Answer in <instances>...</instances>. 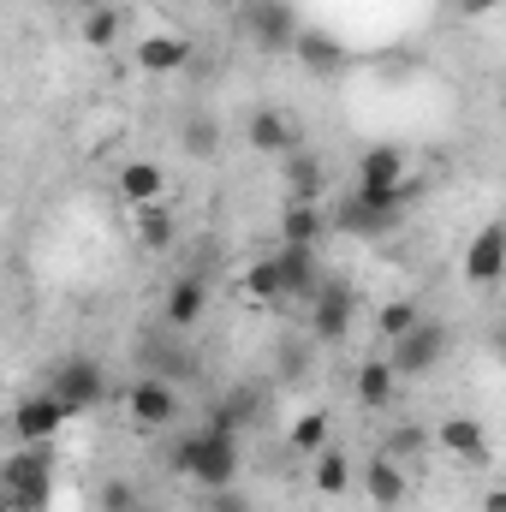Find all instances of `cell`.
Segmentation results:
<instances>
[{"label":"cell","instance_id":"obj_1","mask_svg":"<svg viewBox=\"0 0 506 512\" xmlns=\"http://www.w3.org/2000/svg\"><path fill=\"white\" fill-rule=\"evenodd\" d=\"M239 441H245L239 429L197 423L191 435L167 441V465H173L179 477H191L203 495H209V489H233V483H239V471H245V447H239Z\"/></svg>","mask_w":506,"mask_h":512},{"label":"cell","instance_id":"obj_2","mask_svg":"<svg viewBox=\"0 0 506 512\" xmlns=\"http://www.w3.org/2000/svg\"><path fill=\"white\" fill-rule=\"evenodd\" d=\"M423 197V179H405V185H387V191H370V185H352L340 203H334V233H352V239H381V233H399L411 203Z\"/></svg>","mask_w":506,"mask_h":512},{"label":"cell","instance_id":"obj_3","mask_svg":"<svg viewBox=\"0 0 506 512\" xmlns=\"http://www.w3.org/2000/svg\"><path fill=\"white\" fill-rule=\"evenodd\" d=\"M54 441H18L0 465V512H48L54 507Z\"/></svg>","mask_w":506,"mask_h":512},{"label":"cell","instance_id":"obj_4","mask_svg":"<svg viewBox=\"0 0 506 512\" xmlns=\"http://www.w3.org/2000/svg\"><path fill=\"white\" fill-rule=\"evenodd\" d=\"M131 364H137V376H167V382H179V387L203 376V358H197L191 334H179L167 322H155V328H143L131 340Z\"/></svg>","mask_w":506,"mask_h":512},{"label":"cell","instance_id":"obj_5","mask_svg":"<svg viewBox=\"0 0 506 512\" xmlns=\"http://www.w3.org/2000/svg\"><path fill=\"white\" fill-rule=\"evenodd\" d=\"M48 393H54L72 417H90V411H102V405L120 399L114 382H108V370H102V358H90V352H66V358L48 370Z\"/></svg>","mask_w":506,"mask_h":512},{"label":"cell","instance_id":"obj_6","mask_svg":"<svg viewBox=\"0 0 506 512\" xmlns=\"http://www.w3.org/2000/svg\"><path fill=\"white\" fill-rule=\"evenodd\" d=\"M239 30L262 54H292L298 36H304V18H298L292 0H239Z\"/></svg>","mask_w":506,"mask_h":512},{"label":"cell","instance_id":"obj_7","mask_svg":"<svg viewBox=\"0 0 506 512\" xmlns=\"http://www.w3.org/2000/svg\"><path fill=\"white\" fill-rule=\"evenodd\" d=\"M447 352H453V328H447L441 316H423L405 340H393V346H387V358H393V370H399L405 382L435 376V370L447 364Z\"/></svg>","mask_w":506,"mask_h":512},{"label":"cell","instance_id":"obj_8","mask_svg":"<svg viewBox=\"0 0 506 512\" xmlns=\"http://www.w3.org/2000/svg\"><path fill=\"white\" fill-rule=\"evenodd\" d=\"M126 417L137 429H173L185 417V387L167 376H137L126 387Z\"/></svg>","mask_w":506,"mask_h":512},{"label":"cell","instance_id":"obj_9","mask_svg":"<svg viewBox=\"0 0 506 512\" xmlns=\"http://www.w3.org/2000/svg\"><path fill=\"white\" fill-rule=\"evenodd\" d=\"M352 322H358V286L328 274V286L310 298V340L316 346H340L352 334Z\"/></svg>","mask_w":506,"mask_h":512},{"label":"cell","instance_id":"obj_10","mask_svg":"<svg viewBox=\"0 0 506 512\" xmlns=\"http://www.w3.org/2000/svg\"><path fill=\"white\" fill-rule=\"evenodd\" d=\"M72 423V411L42 387V393H24V399H12V417H6V429H12V441H54L60 429Z\"/></svg>","mask_w":506,"mask_h":512},{"label":"cell","instance_id":"obj_11","mask_svg":"<svg viewBox=\"0 0 506 512\" xmlns=\"http://www.w3.org/2000/svg\"><path fill=\"white\" fill-rule=\"evenodd\" d=\"M203 316H209V274H197V268L173 274L167 292H161V322L179 328V334H191Z\"/></svg>","mask_w":506,"mask_h":512},{"label":"cell","instance_id":"obj_12","mask_svg":"<svg viewBox=\"0 0 506 512\" xmlns=\"http://www.w3.org/2000/svg\"><path fill=\"white\" fill-rule=\"evenodd\" d=\"M245 143H251L256 155H274V161H286L292 149H304L298 120H292L286 108H274V102H262V108L245 114Z\"/></svg>","mask_w":506,"mask_h":512},{"label":"cell","instance_id":"obj_13","mask_svg":"<svg viewBox=\"0 0 506 512\" xmlns=\"http://www.w3.org/2000/svg\"><path fill=\"white\" fill-rule=\"evenodd\" d=\"M435 447L447 453V459H459V465H471V471H483L489 459H495V447H489V429L477 423V417H441L435 423Z\"/></svg>","mask_w":506,"mask_h":512},{"label":"cell","instance_id":"obj_14","mask_svg":"<svg viewBox=\"0 0 506 512\" xmlns=\"http://www.w3.org/2000/svg\"><path fill=\"white\" fill-rule=\"evenodd\" d=\"M506 274V221H483L465 245V280L471 286H495Z\"/></svg>","mask_w":506,"mask_h":512},{"label":"cell","instance_id":"obj_15","mask_svg":"<svg viewBox=\"0 0 506 512\" xmlns=\"http://www.w3.org/2000/svg\"><path fill=\"white\" fill-rule=\"evenodd\" d=\"M274 256H280V274H286V304H310L328 286V268H322L316 245H280Z\"/></svg>","mask_w":506,"mask_h":512},{"label":"cell","instance_id":"obj_16","mask_svg":"<svg viewBox=\"0 0 506 512\" xmlns=\"http://www.w3.org/2000/svg\"><path fill=\"white\" fill-rule=\"evenodd\" d=\"M399 370H393V358L381 352V358H364L358 370H352V399L364 405V411H387V405H399Z\"/></svg>","mask_w":506,"mask_h":512},{"label":"cell","instance_id":"obj_17","mask_svg":"<svg viewBox=\"0 0 506 512\" xmlns=\"http://www.w3.org/2000/svg\"><path fill=\"white\" fill-rule=\"evenodd\" d=\"M280 185H286V203H322L328 197V167L316 149H292L280 161Z\"/></svg>","mask_w":506,"mask_h":512},{"label":"cell","instance_id":"obj_18","mask_svg":"<svg viewBox=\"0 0 506 512\" xmlns=\"http://www.w3.org/2000/svg\"><path fill=\"white\" fill-rule=\"evenodd\" d=\"M358 483H364V495L376 501L381 512H393V507H405V495H411V477H405V465L399 459H387V453H370L364 459V471H358Z\"/></svg>","mask_w":506,"mask_h":512},{"label":"cell","instance_id":"obj_19","mask_svg":"<svg viewBox=\"0 0 506 512\" xmlns=\"http://www.w3.org/2000/svg\"><path fill=\"white\" fill-rule=\"evenodd\" d=\"M292 60H298L310 78H340V72H346V42H340L334 30H316V24H304V36H298Z\"/></svg>","mask_w":506,"mask_h":512},{"label":"cell","instance_id":"obj_20","mask_svg":"<svg viewBox=\"0 0 506 512\" xmlns=\"http://www.w3.org/2000/svg\"><path fill=\"white\" fill-rule=\"evenodd\" d=\"M191 36H173V30H149L143 42H137V66L149 72V78H167V72H179V66H191Z\"/></svg>","mask_w":506,"mask_h":512},{"label":"cell","instance_id":"obj_21","mask_svg":"<svg viewBox=\"0 0 506 512\" xmlns=\"http://www.w3.org/2000/svg\"><path fill=\"white\" fill-rule=\"evenodd\" d=\"M405 179H411V155H405L399 143H370V149L358 155V185L387 191V185H405Z\"/></svg>","mask_w":506,"mask_h":512},{"label":"cell","instance_id":"obj_22","mask_svg":"<svg viewBox=\"0 0 506 512\" xmlns=\"http://www.w3.org/2000/svg\"><path fill=\"white\" fill-rule=\"evenodd\" d=\"M262 405H268V387H256V382H245V387H227L215 405H209V417L203 423H221V429H251L256 417H262Z\"/></svg>","mask_w":506,"mask_h":512},{"label":"cell","instance_id":"obj_23","mask_svg":"<svg viewBox=\"0 0 506 512\" xmlns=\"http://www.w3.org/2000/svg\"><path fill=\"white\" fill-rule=\"evenodd\" d=\"M328 227L334 221L322 203H280V245H322Z\"/></svg>","mask_w":506,"mask_h":512},{"label":"cell","instance_id":"obj_24","mask_svg":"<svg viewBox=\"0 0 506 512\" xmlns=\"http://www.w3.org/2000/svg\"><path fill=\"white\" fill-rule=\"evenodd\" d=\"M114 185H120V197H126L131 209H149V203H161L167 173H161V161H126Z\"/></svg>","mask_w":506,"mask_h":512},{"label":"cell","instance_id":"obj_25","mask_svg":"<svg viewBox=\"0 0 506 512\" xmlns=\"http://www.w3.org/2000/svg\"><path fill=\"white\" fill-rule=\"evenodd\" d=\"M310 483H316V495H328V501H334V495H346V489L358 483V471H352L346 447H334V441H328V447L310 459Z\"/></svg>","mask_w":506,"mask_h":512},{"label":"cell","instance_id":"obj_26","mask_svg":"<svg viewBox=\"0 0 506 512\" xmlns=\"http://www.w3.org/2000/svg\"><path fill=\"white\" fill-rule=\"evenodd\" d=\"M179 149H185L191 161H215V155H221V120L203 114V108H191L185 126H179Z\"/></svg>","mask_w":506,"mask_h":512},{"label":"cell","instance_id":"obj_27","mask_svg":"<svg viewBox=\"0 0 506 512\" xmlns=\"http://www.w3.org/2000/svg\"><path fill=\"white\" fill-rule=\"evenodd\" d=\"M239 286H245V298H256V304H286V274H280V256H256L251 268L239 274Z\"/></svg>","mask_w":506,"mask_h":512},{"label":"cell","instance_id":"obj_28","mask_svg":"<svg viewBox=\"0 0 506 512\" xmlns=\"http://www.w3.org/2000/svg\"><path fill=\"white\" fill-rule=\"evenodd\" d=\"M429 447H435V429H423V423H393V429L381 435V453H387V459H399V465L423 459Z\"/></svg>","mask_w":506,"mask_h":512},{"label":"cell","instance_id":"obj_29","mask_svg":"<svg viewBox=\"0 0 506 512\" xmlns=\"http://www.w3.org/2000/svg\"><path fill=\"white\" fill-rule=\"evenodd\" d=\"M131 221H137V245H143V251H173L179 227H173V215H167L161 203H149V209H131Z\"/></svg>","mask_w":506,"mask_h":512},{"label":"cell","instance_id":"obj_30","mask_svg":"<svg viewBox=\"0 0 506 512\" xmlns=\"http://www.w3.org/2000/svg\"><path fill=\"white\" fill-rule=\"evenodd\" d=\"M328 441H334V435H328V411H304V417L286 429V453H298V459H316Z\"/></svg>","mask_w":506,"mask_h":512},{"label":"cell","instance_id":"obj_31","mask_svg":"<svg viewBox=\"0 0 506 512\" xmlns=\"http://www.w3.org/2000/svg\"><path fill=\"white\" fill-rule=\"evenodd\" d=\"M423 322V310H417V298H387L376 310V334H381V346H393V340H405L411 328Z\"/></svg>","mask_w":506,"mask_h":512},{"label":"cell","instance_id":"obj_32","mask_svg":"<svg viewBox=\"0 0 506 512\" xmlns=\"http://www.w3.org/2000/svg\"><path fill=\"white\" fill-rule=\"evenodd\" d=\"M120 24H126V12L120 6H102V12H84L78 36H84V48H114L120 42Z\"/></svg>","mask_w":506,"mask_h":512},{"label":"cell","instance_id":"obj_33","mask_svg":"<svg viewBox=\"0 0 506 512\" xmlns=\"http://www.w3.org/2000/svg\"><path fill=\"white\" fill-rule=\"evenodd\" d=\"M96 507L102 512H143V489H137L131 477H108V483L96 489Z\"/></svg>","mask_w":506,"mask_h":512},{"label":"cell","instance_id":"obj_34","mask_svg":"<svg viewBox=\"0 0 506 512\" xmlns=\"http://www.w3.org/2000/svg\"><path fill=\"white\" fill-rule=\"evenodd\" d=\"M274 370H280V382H304V370H310V352H304V346H280Z\"/></svg>","mask_w":506,"mask_h":512},{"label":"cell","instance_id":"obj_35","mask_svg":"<svg viewBox=\"0 0 506 512\" xmlns=\"http://www.w3.org/2000/svg\"><path fill=\"white\" fill-rule=\"evenodd\" d=\"M203 507H209V512H256L251 495H239V483H233V489H209V495H203Z\"/></svg>","mask_w":506,"mask_h":512},{"label":"cell","instance_id":"obj_36","mask_svg":"<svg viewBox=\"0 0 506 512\" xmlns=\"http://www.w3.org/2000/svg\"><path fill=\"white\" fill-rule=\"evenodd\" d=\"M459 6V18H489L495 6H506V0H453Z\"/></svg>","mask_w":506,"mask_h":512},{"label":"cell","instance_id":"obj_37","mask_svg":"<svg viewBox=\"0 0 506 512\" xmlns=\"http://www.w3.org/2000/svg\"><path fill=\"white\" fill-rule=\"evenodd\" d=\"M483 512H506V489H489L483 495Z\"/></svg>","mask_w":506,"mask_h":512},{"label":"cell","instance_id":"obj_38","mask_svg":"<svg viewBox=\"0 0 506 512\" xmlns=\"http://www.w3.org/2000/svg\"><path fill=\"white\" fill-rule=\"evenodd\" d=\"M78 12H102V6H114V0H72Z\"/></svg>","mask_w":506,"mask_h":512},{"label":"cell","instance_id":"obj_39","mask_svg":"<svg viewBox=\"0 0 506 512\" xmlns=\"http://www.w3.org/2000/svg\"><path fill=\"white\" fill-rule=\"evenodd\" d=\"M495 352H501V376H506V328L495 334Z\"/></svg>","mask_w":506,"mask_h":512}]
</instances>
